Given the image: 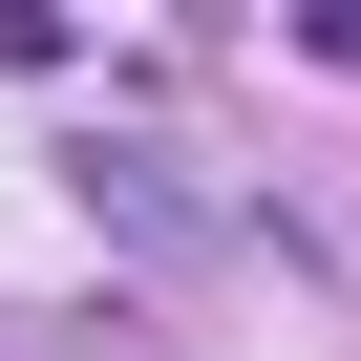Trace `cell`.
Returning a JSON list of instances; mask_svg holds the SVG:
<instances>
[{
    "label": "cell",
    "mask_w": 361,
    "mask_h": 361,
    "mask_svg": "<svg viewBox=\"0 0 361 361\" xmlns=\"http://www.w3.org/2000/svg\"><path fill=\"white\" fill-rule=\"evenodd\" d=\"M22 361H149V340H22Z\"/></svg>",
    "instance_id": "obj_2"
},
{
    "label": "cell",
    "mask_w": 361,
    "mask_h": 361,
    "mask_svg": "<svg viewBox=\"0 0 361 361\" xmlns=\"http://www.w3.org/2000/svg\"><path fill=\"white\" fill-rule=\"evenodd\" d=\"M64 192H85L128 255H213V192H192L170 149H106V128H85V149H64Z\"/></svg>",
    "instance_id": "obj_1"
}]
</instances>
